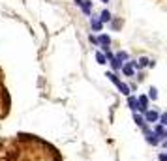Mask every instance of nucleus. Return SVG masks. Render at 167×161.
<instances>
[{
    "mask_svg": "<svg viewBox=\"0 0 167 161\" xmlns=\"http://www.w3.org/2000/svg\"><path fill=\"white\" fill-rule=\"evenodd\" d=\"M154 133L158 135L160 139H165V137H167V131L163 129V126H156V127H154Z\"/></svg>",
    "mask_w": 167,
    "mask_h": 161,
    "instance_id": "obj_7",
    "label": "nucleus"
},
{
    "mask_svg": "<svg viewBox=\"0 0 167 161\" xmlns=\"http://www.w3.org/2000/svg\"><path fill=\"white\" fill-rule=\"evenodd\" d=\"M118 90L124 94V96H130V86H128V84H124V82H120V84H118Z\"/></svg>",
    "mask_w": 167,
    "mask_h": 161,
    "instance_id": "obj_12",
    "label": "nucleus"
},
{
    "mask_svg": "<svg viewBox=\"0 0 167 161\" xmlns=\"http://www.w3.org/2000/svg\"><path fill=\"white\" fill-rule=\"evenodd\" d=\"M133 120H135V124H137V126H141V127L144 126V120H143L141 116H137V114H133Z\"/></svg>",
    "mask_w": 167,
    "mask_h": 161,
    "instance_id": "obj_14",
    "label": "nucleus"
},
{
    "mask_svg": "<svg viewBox=\"0 0 167 161\" xmlns=\"http://www.w3.org/2000/svg\"><path fill=\"white\" fill-rule=\"evenodd\" d=\"M81 2H83V0H75V4H77V6H81Z\"/></svg>",
    "mask_w": 167,
    "mask_h": 161,
    "instance_id": "obj_20",
    "label": "nucleus"
},
{
    "mask_svg": "<svg viewBox=\"0 0 167 161\" xmlns=\"http://www.w3.org/2000/svg\"><path fill=\"white\" fill-rule=\"evenodd\" d=\"M148 62H150L148 58H144V56H141V58H139V66H143V68H144V66H148Z\"/></svg>",
    "mask_w": 167,
    "mask_h": 161,
    "instance_id": "obj_17",
    "label": "nucleus"
},
{
    "mask_svg": "<svg viewBox=\"0 0 167 161\" xmlns=\"http://www.w3.org/2000/svg\"><path fill=\"white\" fill-rule=\"evenodd\" d=\"M122 73H124V75H128V77H131V75H133V64H122Z\"/></svg>",
    "mask_w": 167,
    "mask_h": 161,
    "instance_id": "obj_6",
    "label": "nucleus"
},
{
    "mask_svg": "<svg viewBox=\"0 0 167 161\" xmlns=\"http://www.w3.org/2000/svg\"><path fill=\"white\" fill-rule=\"evenodd\" d=\"M96 60H98V64H105V56L102 52H96Z\"/></svg>",
    "mask_w": 167,
    "mask_h": 161,
    "instance_id": "obj_15",
    "label": "nucleus"
},
{
    "mask_svg": "<svg viewBox=\"0 0 167 161\" xmlns=\"http://www.w3.org/2000/svg\"><path fill=\"white\" fill-rule=\"evenodd\" d=\"M137 109L139 111H148V98H147V96H139V98H137Z\"/></svg>",
    "mask_w": 167,
    "mask_h": 161,
    "instance_id": "obj_1",
    "label": "nucleus"
},
{
    "mask_svg": "<svg viewBox=\"0 0 167 161\" xmlns=\"http://www.w3.org/2000/svg\"><path fill=\"white\" fill-rule=\"evenodd\" d=\"M128 107H130L131 111H135V109H137V98L130 96V98H128Z\"/></svg>",
    "mask_w": 167,
    "mask_h": 161,
    "instance_id": "obj_9",
    "label": "nucleus"
},
{
    "mask_svg": "<svg viewBox=\"0 0 167 161\" xmlns=\"http://www.w3.org/2000/svg\"><path fill=\"white\" fill-rule=\"evenodd\" d=\"M160 161H167V156L165 154H160Z\"/></svg>",
    "mask_w": 167,
    "mask_h": 161,
    "instance_id": "obj_19",
    "label": "nucleus"
},
{
    "mask_svg": "<svg viewBox=\"0 0 167 161\" xmlns=\"http://www.w3.org/2000/svg\"><path fill=\"white\" fill-rule=\"evenodd\" d=\"M96 41H98V45H102L105 51H109V45H111V38H109V36L102 34L99 38H96Z\"/></svg>",
    "mask_w": 167,
    "mask_h": 161,
    "instance_id": "obj_2",
    "label": "nucleus"
},
{
    "mask_svg": "<svg viewBox=\"0 0 167 161\" xmlns=\"http://www.w3.org/2000/svg\"><path fill=\"white\" fill-rule=\"evenodd\" d=\"M81 9H83L86 15H90V12H92V2H90V0H83V2H81Z\"/></svg>",
    "mask_w": 167,
    "mask_h": 161,
    "instance_id": "obj_5",
    "label": "nucleus"
},
{
    "mask_svg": "<svg viewBox=\"0 0 167 161\" xmlns=\"http://www.w3.org/2000/svg\"><path fill=\"white\" fill-rule=\"evenodd\" d=\"M102 2H109V0H102Z\"/></svg>",
    "mask_w": 167,
    "mask_h": 161,
    "instance_id": "obj_21",
    "label": "nucleus"
},
{
    "mask_svg": "<svg viewBox=\"0 0 167 161\" xmlns=\"http://www.w3.org/2000/svg\"><path fill=\"white\" fill-rule=\"evenodd\" d=\"M144 135H147V143H148V144L156 146V144L160 143V139L156 137V133H150V131H144Z\"/></svg>",
    "mask_w": 167,
    "mask_h": 161,
    "instance_id": "obj_3",
    "label": "nucleus"
},
{
    "mask_svg": "<svg viewBox=\"0 0 167 161\" xmlns=\"http://www.w3.org/2000/svg\"><path fill=\"white\" fill-rule=\"evenodd\" d=\"M120 64H124L122 60H128V52H124V51H120V52H117V56H115Z\"/></svg>",
    "mask_w": 167,
    "mask_h": 161,
    "instance_id": "obj_10",
    "label": "nucleus"
},
{
    "mask_svg": "<svg viewBox=\"0 0 167 161\" xmlns=\"http://www.w3.org/2000/svg\"><path fill=\"white\" fill-rule=\"evenodd\" d=\"M90 25H92V30H96V32L102 30V23H99L98 19H92V21H90Z\"/></svg>",
    "mask_w": 167,
    "mask_h": 161,
    "instance_id": "obj_13",
    "label": "nucleus"
},
{
    "mask_svg": "<svg viewBox=\"0 0 167 161\" xmlns=\"http://www.w3.org/2000/svg\"><path fill=\"white\" fill-rule=\"evenodd\" d=\"M105 77H109V81H111V82H113V84H117V86H118V84H120V79L117 77V75H115V73H107V75H105Z\"/></svg>",
    "mask_w": 167,
    "mask_h": 161,
    "instance_id": "obj_11",
    "label": "nucleus"
},
{
    "mask_svg": "<svg viewBox=\"0 0 167 161\" xmlns=\"http://www.w3.org/2000/svg\"><path fill=\"white\" fill-rule=\"evenodd\" d=\"M109 21H111V13L107 12V9H103L102 15H99V23H109Z\"/></svg>",
    "mask_w": 167,
    "mask_h": 161,
    "instance_id": "obj_8",
    "label": "nucleus"
},
{
    "mask_svg": "<svg viewBox=\"0 0 167 161\" xmlns=\"http://www.w3.org/2000/svg\"><path fill=\"white\" fill-rule=\"evenodd\" d=\"M148 92H150V94H148V96H150V98H152V99H156V98H158V90H156V88H154V86H152V88H150V90H148Z\"/></svg>",
    "mask_w": 167,
    "mask_h": 161,
    "instance_id": "obj_18",
    "label": "nucleus"
},
{
    "mask_svg": "<svg viewBox=\"0 0 167 161\" xmlns=\"http://www.w3.org/2000/svg\"><path fill=\"white\" fill-rule=\"evenodd\" d=\"M143 120L156 122V120H158V112H154V111H144V118H143Z\"/></svg>",
    "mask_w": 167,
    "mask_h": 161,
    "instance_id": "obj_4",
    "label": "nucleus"
},
{
    "mask_svg": "<svg viewBox=\"0 0 167 161\" xmlns=\"http://www.w3.org/2000/svg\"><path fill=\"white\" fill-rule=\"evenodd\" d=\"M158 120H160V126H165L167 124V114H160Z\"/></svg>",
    "mask_w": 167,
    "mask_h": 161,
    "instance_id": "obj_16",
    "label": "nucleus"
}]
</instances>
